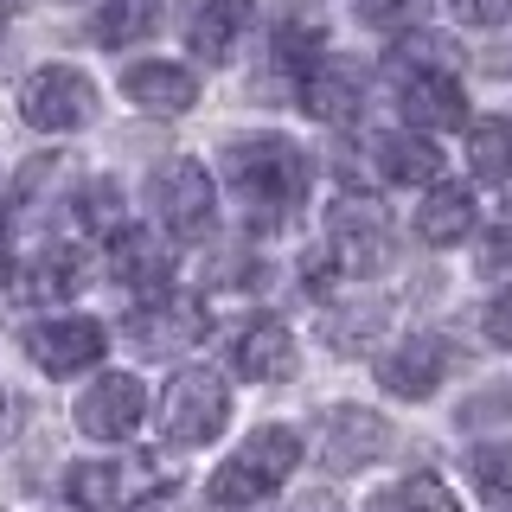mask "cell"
<instances>
[{
	"instance_id": "cell-18",
	"label": "cell",
	"mask_w": 512,
	"mask_h": 512,
	"mask_svg": "<svg viewBox=\"0 0 512 512\" xmlns=\"http://www.w3.org/2000/svg\"><path fill=\"white\" fill-rule=\"evenodd\" d=\"M378 173L391 186H429L442 173V148L423 135H378Z\"/></svg>"
},
{
	"instance_id": "cell-16",
	"label": "cell",
	"mask_w": 512,
	"mask_h": 512,
	"mask_svg": "<svg viewBox=\"0 0 512 512\" xmlns=\"http://www.w3.org/2000/svg\"><path fill=\"white\" fill-rule=\"evenodd\" d=\"M231 359H237V372H244L250 384H282L288 372H295V333H288L282 320H256V327L237 333Z\"/></svg>"
},
{
	"instance_id": "cell-19",
	"label": "cell",
	"mask_w": 512,
	"mask_h": 512,
	"mask_svg": "<svg viewBox=\"0 0 512 512\" xmlns=\"http://www.w3.org/2000/svg\"><path fill=\"white\" fill-rule=\"evenodd\" d=\"M468 224H474V199L461 186H436L429 192L423 205H416V237H423V244H461V237H468Z\"/></svg>"
},
{
	"instance_id": "cell-33",
	"label": "cell",
	"mask_w": 512,
	"mask_h": 512,
	"mask_svg": "<svg viewBox=\"0 0 512 512\" xmlns=\"http://www.w3.org/2000/svg\"><path fill=\"white\" fill-rule=\"evenodd\" d=\"M7 436H13V404L0 397V442H7Z\"/></svg>"
},
{
	"instance_id": "cell-23",
	"label": "cell",
	"mask_w": 512,
	"mask_h": 512,
	"mask_svg": "<svg viewBox=\"0 0 512 512\" xmlns=\"http://www.w3.org/2000/svg\"><path fill=\"white\" fill-rule=\"evenodd\" d=\"M71 500L84 506V512L122 506V500H128V480H122V461H84V468H71Z\"/></svg>"
},
{
	"instance_id": "cell-25",
	"label": "cell",
	"mask_w": 512,
	"mask_h": 512,
	"mask_svg": "<svg viewBox=\"0 0 512 512\" xmlns=\"http://www.w3.org/2000/svg\"><path fill=\"white\" fill-rule=\"evenodd\" d=\"M468 474H474V487L487 493V500L512 506V442H480L468 455Z\"/></svg>"
},
{
	"instance_id": "cell-15",
	"label": "cell",
	"mask_w": 512,
	"mask_h": 512,
	"mask_svg": "<svg viewBox=\"0 0 512 512\" xmlns=\"http://www.w3.org/2000/svg\"><path fill=\"white\" fill-rule=\"evenodd\" d=\"M122 90H128V103L148 109V116H186V109L199 103V84H192L186 64H160V58L154 64H128Z\"/></svg>"
},
{
	"instance_id": "cell-32",
	"label": "cell",
	"mask_w": 512,
	"mask_h": 512,
	"mask_svg": "<svg viewBox=\"0 0 512 512\" xmlns=\"http://www.w3.org/2000/svg\"><path fill=\"white\" fill-rule=\"evenodd\" d=\"M288 512H340V500H333V493H314V500H301V506H288Z\"/></svg>"
},
{
	"instance_id": "cell-31",
	"label": "cell",
	"mask_w": 512,
	"mask_h": 512,
	"mask_svg": "<svg viewBox=\"0 0 512 512\" xmlns=\"http://www.w3.org/2000/svg\"><path fill=\"white\" fill-rule=\"evenodd\" d=\"M487 269H493V276H500V269H512V218L500 224V231H493V244H487Z\"/></svg>"
},
{
	"instance_id": "cell-27",
	"label": "cell",
	"mask_w": 512,
	"mask_h": 512,
	"mask_svg": "<svg viewBox=\"0 0 512 512\" xmlns=\"http://www.w3.org/2000/svg\"><path fill=\"white\" fill-rule=\"evenodd\" d=\"M352 13H359L365 26H384V32H391V26H404L410 13H416V0H352Z\"/></svg>"
},
{
	"instance_id": "cell-6",
	"label": "cell",
	"mask_w": 512,
	"mask_h": 512,
	"mask_svg": "<svg viewBox=\"0 0 512 512\" xmlns=\"http://www.w3.org/2000/svg\"><path fill=\"white\" fill-rule=\"evenodd\" d=\"M327 237H333L340 269H359V276H378L397 256V231H391V218H384L378 199H340L333 218H327Z\"/></svg>"
},
{
	"instance_id": "cell-5",
	"label": "cell",
	"mask_w": 512,
	"mask_h": 512,
	"mask_svg": "<svg viewBox=\"0 0 512 512\" xmlns=\"http://www.w3.org/2000/svg\"><path fill=\"white\" fill-rule=\"evenodd\" d=\"M20 116L45 135H71V128H90L96 116V84L71 64H39V71L20 84Z\"/></svg>"
},
{
	"instance_id": "cell-12",
	"label": "cell",
	"mask_w": 512,
	"mask_h": 512,
	"mask_svg": "<svg viewBox=\"0 0 512 512\" xmlns=\"http://www.w3.org/2000/svg\"><path fill=\"white\" fill-rule=\"evenodd\" d=\"M13 301H26V308H58V301H71L77 288H84V250H39V256H20L13 263Z\"/></svg>"
},
{
	"instance_id": "cell-1",
	"label": "cell",
	"mask_w": 512,
	"mask_h": 512,
	"mask_svg": "<svg viewBox=\"0 0 512 512\" xmlns=\"http://www.w3.org/2000/svg\"><path fill=\"white\" fill-rule=\"evenodd\" d=\"M224 173H231V186H237V199H244L250 224H263V231H276V224L295 218V205L308 199V186H314L308 154H301L288 135L231 141V154H224Z\"/></svg>"
},
{
	"instance_id": "cell-4",
	"label": "cell",
	"mask_w": 512,
	"mask_h": 512,
	"mask_svg": "<svg viewBox=\"0 0 512 512\" xmlns=\"http://www.w3.org/2000/svg\"><path fill=\"white\" fill-rule=\"evenodd\" d=\"M224 423H231V391H224V378L205 372V365H186V372L160 391V436L167 442L199 448V442H212Z\"/></svg>"
},
{
	"instance_id": "cell-26",
	"label": "cell",
	"mask_w": 512,
	"mask_h": 512,
	"mask_svg": "<svg viewBox=\"0 0 512 512\" xmlns=\"http://www.w3.org/2000/svg\"><path fill=\"white\" fill-rule=\"evenodd\" d=\"M276 58H282L295 77H308L314 64L327 58V39H320V26H308V20H288V26L276 32Z\"/></svg>"
},
{
	"instance_id": "cell-10",
	"label": "cell",
	"mask_w": 512,
	"mask_h": 512,
	"mask_svg": "<svg viewBox=\"0 0 512 512\" xmlns=\"http://www.w3.org/2000/svg\"><path fill=\"white\" fill-rule=\"evenodd\" d=\"M384 448H391V423H384L378 410H327V423H320V461L327 468H365V461H378Z\"/></svg>"
},
{
	"instance_id": "cell-28",
	"label": "cell",
	"mask_w": 512,
	"mask_h": 512,
	"mask_svg": "<svg viewBox=\"0 0 512 512\" xmlns=\"http://www.w3.org/2000/svg\"><path fill=\"white\" fill-rule=\"evenodd\" d=\"M448 13L461 26H500V20H512V0H448Z\"/></svg>"
},
{
	"instance_id": "cell-3",
	"label": "cell",
	"mask_w": 512,
	"mask_h": 512,
	"mask_svg": "<svg viewBox=\"0 0 512 512\" xmlns=\"http://www.w3.org/2000/svg\"><path fill=\"white\" fill-rule=\"evenodd\" d=\"M391 84H397V109L423 128H461V116H468V96H461V77L442 58V39H416V58L391 64Z\"/></svg>"
},
{
	"instance_id": "cell-22",
	"label": "cell",
	"mask_w": 512,
	"mask_h": 512,
	"mask_svg": "<svg viewBox=\"0 0 512 512\" xmlns=\"http://www.w3.org/2000/svg\"><path fill=\"white\" fill-rule=\"evenodd\" d=\"M468 167L480 173V180H512V122L500 116H487V122H474L468 128Z\"/></svg>"
},
{
	"instance_id": "cell-2",
	"label": "cell",
	"mask_w": 512,
	"mask_h": 512,
	"mask_svg": "<svg viewBox=\"0 0 512 512\" xmlns=\"http://www.w3.org/2000/svg\"><path fill=\"white\" fill-rule=\"evenodd\" d=\"M295 461H301L295 429H276V423L256 429V436L212 474V506H256V500H269V493L295 474Z\"/></svg>"
},
{
	"instance_id": "cell-8",
	"label": "cell",
	"mask_w": 512,
	"mask_h": 512,
	"mask_svg": "<svg viewBox=\"0 0 512 512\" xmlns=\"http://www.w3.org/2000/svg\"><path fill=\"white\" fill-rule=\"evenodd\" d=\"M141 416H148V391L128 372H103L77 397V429H84L90 442H128L141 429Z\"/></svg>"
},
{
	"instance_id": "cell-24",
	"label": "cell",
	"mask_w": 512,
	"mask_h": 512,
	"mask_svg": "<svg viewBox=\"0 0 512 512\" xmlns=\"http://www.w3.org/2000/svg\"><path fill=\"white\" fill-rule=\"evenodd\" d=\"M372 512H461V506L436 474H410V480H397L391 493H378Z\"/></svg>"
},
{
	"instance_id": "cell-13",
	"label": "cell",
	"mask_w": 512,
	"mask_h": 512,
	"mask_svg": "<svg viewBox=\"0 0 512 512\" xmlns=\"http://www.w3.org/2000/svg\"><path fill=\"white\" fill-rule=\"evenodd\" d=\"M128 333H135L141 352H192L205 340V301H154V308H141L135 320H128Z\"/></svg>"
},
{
	"instance_id": "cell-11",
	"label": "cell",
	"mask_w": 512,
	"mask_h": 512,
	"mask_svg": "<svg viewBox=\"0 0 512 512\" xmlns=\"http://www.w3.org/2000/svg\"><path fill=\"white\" fill-rule=\"evenodd\" d=\"M26 352L45 378H77L90 359H103V327L96 320H45L26 333Z\"/></svg>"
},
{
	"instance_id": "cell-17",
	"label": "cell",
	"mask_w": 512,
	"mask_h": 512,
	"mask_svg": "<svg viewBox=\"0 0 512 512\" xmlns=\"http://www.w3.org/2000/svg\"><path fill=\"white\" fill-rule=\"evenodd\" d=\"M301 109H314L320 122H346L359 116V71L346 58H320L308 77H301Z\"/></svg>"
},
{
	"instance_id": "cell-29",
	"label": "cell",
	"mask_w": 512,
	"mask_h": 512,
	"mask_svg": "<svg viewBox=\"0 0 512 512\" xmlns=\"http://www.w3.org/2000/svg\"><path fill=\"white\" fill-rule=\"evenodd\" d=\"M116 205H122L116 180H90V186H84V218H90V224H116Z\"/></svg>"
},
{
	"instance_id": "cell-20",
	"label": "cell",
	"mask_w": 512,
	"mask_h": 512,
	"mask_svg": "<svg viewBox=\"0 0 512 512\" xmlns=\"http://www.w3.org/2000/svg\"><path fill=\"white\" fill-rule=\"evenodd\" d=\"M109 269L128 282V288H160L173 276V256H167V244H154L148 231H122L116 237V256H109Z\"/></svg>"
},
{
	"instance_id": "cell-14",
	"label": "cell",
	"mask_w": 512,
	"mask_h": 512,
	"mask_svg": "<svg viewBox=\"0 0 512 512\" xmlns=\"http://www.w3.org/2000/svg\"><path fill=\"white\" fill-rule=\"evenodd\" d=\"M244 26H250V0H186V13H180L186 45L212 64L231 58V45L244 39Z\"/></svg>"
},
{
	"instance_id": "cell-21",
	"label": "cell",
	"mask_w": 512,
	"mask_h": 512,
	"mask_svg": "<svg viewBox=\"0 0 512 512\" xmlns=\"http://www.w3.org/2000/svg\"><path fill=\"white\" fill-rule=\"evenodd\" d=\"M160 26V0H103V13L90 20L96 45H135Z\"/></svg>"
},
{
	"instance_id": "cell-7",
	"label": "cell",
	"mask_w": 512,
	"mask_h": 512,
	"mask_svg": "<svg viewBox=\"0 0 512 512\" xmlns=\"http://www.w3.org/2000/svg\"><path fill=\"white\" fill-rule=\"evenodd\" d=\"M212 173L199 167L192 154H173L167 167L154 173V212L173 237H205L212 231Z\"/></svg>"
},
{
	"instance_id": "cell-30",
	"label": "cell",
	"mask_w": 512,
	"mask_h": 512,
	"mask_svg": "<svg viewBox=\"0 0 512 512\" xmlns=\"http://www.w3.org/2000/svg\"><path fill=\"white\" fill-rule=\"evenodd\" d=\"M487 340L493 346H512V288L487 301Z\"/></svg>"
},
{
	"instance_id": "cell-9",
	"label": "cell",
	"mask_w": 512,
	"mask_h": 512,
	"mask_svg": "<svg viewBox=\"0 0 512 512\" xmlns=\"http://www.w3.org/2000/svg\"><path fill=\"white\" fill-rule=\"evenodd\" d=\"M448 372H455V346L442 333H410L391 359H378V378L391 397H436Z\"/></svg>"
}]
</instances>
